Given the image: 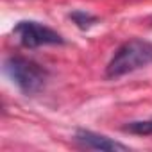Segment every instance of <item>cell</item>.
I'll return each mask as SVG.
<instances>
[{
	"label": "cell",
	"instance_id": "obj_5",
	"mask_svg": "<svg viewBox=\"0 0 152 152\" xmlns=\"http://www.w3.org/2000/svg\"><path fill=\"white\" fill-rule=\"evenodd\" d=\"M70 18L73 20V23H75V25H77L79 29H83V31H86V29L93 27V25L99 22V18H97V16H93L91 13L81 11V9L72 11V13H70Z\"/></svg>",
	"mask_w": 152,
	"mask_h": 152
},
{
	"label": "cell",
	"instance_id": "obj_2",
	"mask_svg": "<svg viewBox=\"0 0 152 152\" xmlns=\"http://www.w3.org/2000/svg\"><path fill=\"white\" fill-rule=\"evenodd\" d=\"M4 72L6 75L13 81V84L25 95H36L39 93L45 84H47V77L48 72L22 56H9L4 61Z\"/></svg>",
	"mask_w": 152,
	"mask_h": 152
},
{
	"label": "cell",
	"instance_id": "obj_6",
	"mask_svg": "<svg viewBox=\"0 0 152 152\" xmlns=\"http://www.w3.org/2000/svg\"><path fill=\"white\" fill-rule=\"evenodd\" d=\"M122 129H124V132H131V134H138V136H150L152 134V120L129 122Z\"/></svg>",
	"mask_w": 152,
	"mask_h": 152
},
{
	"label": "cell",
	"instance_id": "obj_4",
	"mask_svg": "<svg viewBox=\"0 0 152 152\" xmlns=\"http://www.w3.org/2000/svg\"><path fill=\"white\" fill-rule=\"evenodd\" d=\"M75 141H77L83 148H91V150H106V152H111V150H129L127 145L120 143V141H115L104 134H99V132H93V131H88V129H79L75 132Z\"/></svg>",
	"mask_w": 152,
	"mask_h": 152
},
{
	"label": "cell",
	"instance_id": "obj_3",
	"mask_svg": "<svg viewBox=\"0 0 152 152\" xmlns=\"http://www.w3.org/2000/svg\"><path fill=\"white\" fill-rule=\"evenodd\" d=\"M13 34L18 39V43L25 48H38L45 45H63L64 43L59 32H56L54 29L39 22H32V20L18 22L13 29Z\"/></svg>",
	"mask_w": 152,
	"mask_h": 152
},
{
	"label": "cell",
	"instance_id": "obj_1",
	"mask_svg": "<svg viewBox=\"0 0 152 152\" xmlns=\"http://www.w3.org/2000/svg\"><path fill=\"white\" fill-rule=\"evenodd\" d=\"M150 63H152V43L147 39H140V38L129 39L111 57L106 68V77L118 79L140 68H145Z\"/></svg>",
	"mask_w": 152,
	"mask_h": 152
}]
</instances>
